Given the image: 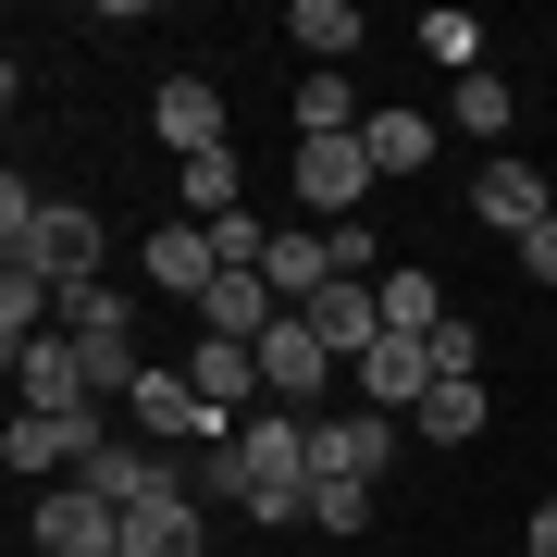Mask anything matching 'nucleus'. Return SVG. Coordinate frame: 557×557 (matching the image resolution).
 <instances>
[{"mask_svg": "<svg viewBox=\"0 0 557 557\" xmlns=\"http://www.w3.org/2000/svg\"><path fill=\"white\" fill-rule=\"evenodd\" d=\"M87 446H112V421H100V409H13V434H0L13 483H38V471L75 483V471H87Z\"/></svg>", "mask_w": 557, "mask_h": 557, "instance_id": "nucleus-3", "label": "nucleus"}, {"mask_svg": "<svg viewBox=\"0 0 557 557\" xmlns=\"http://www.w3.org/2000/svg\"><path fill=\"white\" fill-rule=\"evenodd\" d=\"M372 298H384V335H446V285L421 273V260H397V273H372Z\"/></svg>", "mask_w": 557, "mask_h": 557, "instance_id": "nucleus-15", "label": "nucleus"}, {"mask_svg": "<svg viewBox=\"0 0 557 557\" xmlns=\"http://www.w3.org/2000/svg\"><path fill=\"white\" fill-rule=\"evenodd\" d=\"M273 322H285V298H273L260 273H223L211 298H199V335H236V347H260Z\"/></svg>", "mask_w": 557, "mask_h": 557, "instance_id": "nucleus-14", "label": "nucleus"}, {"mask_svg": "<svg viewBox=\"0 0 557 557\" xmlns=\"http://www.w3.org/2000/svg\"><path fill=\"white\" fill-rule=\"evenodd\" d=\"M359 149H372V174H421V161H434V112H372Z\"/></svg>", "mask_w": 557, "mask_h": 557, "instance_id": "nucleus-18", "label": "nucleus"}, {"mask_svg": "<svg viewBox=\"0 0 557 557\" xmlns=\"http://www.w3.org/2000/svg\"><path fill=\"white\" fill-rule=\"evenodd\" d=\"M310 533H372V483H310Z\"/></svg>", "mask_w": 557, "mask_h": 557, "instance_id": "nucleus-26", "label": "nucleus"}, {"mask_svg": "<svg viewBox=\"0 0 557 557\" xmlns=\"http://www.w3.org/2000/svg\"><path fill=\"white\" fill-rule=\"evenodd\" d=\"M397 434H409V421H384V409H322L310 421V483H384Z\"/></svg>", "mask_w": 557, "mask_h": 557, "instance_id": "nucleus-4", "label": "nucleus"}, {"mask_svg": "<svg viewBox=\"0 0 557 557\" xmlns=\"http://www.w3.org/2000/svg\"><path fill=\"white\" fill-rule=\"evenodd\" d=\"M372 149L359 137H298V199H310V223H359V199H372Z\"/></svg>", "mask_w": 557, "mask_h": 557, "instance_id": "nucleus-6", "label": "nucleus"}, {"mask_svg": "<svg viewBox=\"0 0 557 557\" xmlns=\"http://www.w3.org/2000/svg\"><path fill=\"white\" fill-rule=\"evenodd\" d=\"M124 421H137V434H199V384H186V372H149L137 397H124Z\"/></svg>", "mask_w": 557, "mask_h": 557, "instance_id": "nucleus-19", "label": "nucleus"}, {"mask_svg": "<svg viewBox=\"0 0 557 557\" xmlns=\"http://www.w3.org/2000/svg\"><path fill=\"white\" fill-rule=\"evenodd\" d=\"M199 545H211V508L199 496H161V508L124 520V557H199Z\"/></svg>", "mask_w": 557, "mask_h": 557, "instance_id": "nucleus-16", "label": "nucleus"}, {"mask_svg": "<svg viewBox=\"0 0 557 557\" xmlns=\"http://www.w3.org/2000/svg\"><path fill=\"white\" fill-rule=\"evenodd\" d=\"M520 273H533V285H557V223H533V236H520Z\"/></svg>", "mask_w": 557, "mask_h": 557, "instance_id": "nucleus-28", "label": "nucleus"}, {"mask_svg": "<svg viewBox=\"0 0 557 557\" xmlns=\"http://www.w3.org/2000/svg\"><path fill=\"white\" fill-rule=\"evenodd\" d=\"M62 335H137V310L112 285H62Z\"/></svg>", "mask_w": 557, "mask_h": 557, "instance_id": "nucleus-25", "label": "nucleus"}, {"mask_svg": "<svg viewBox=\"0 0 557 557\" xmlns=\"http://www.w3.org/2000/svg\"><path fill=\"white\" fill-rule=\"evenodd\" d=\"M359 124H372V112H359L347 75H298V137H359Z\"/></svg>", "mask_w": 557, "mask_h": 557, "instance_id": "nucleus-21", "label": "nucleus"}, {"mask_svg": "<svg viewBox=\"0 0 557 557\" xmlns=\"http://www.w3.org/2000/svg\"><path fill=\"white\" fill-rule=\"evenodd\" d=\"M236 471H248V520H310V409L236 421Z\"/></svg>", "mask_w": 557, "mask_h": 557, "instance_id": "nucleus-1", "label": "nucleus"}, {"mask_svg": "<svg viewBox=\"0 0 557 557\" xmlns=\"http://www.w3.org/2000/svg\"><path fill=\"white\" fill-rule=\"evenodd\" d=\"M310 335H322V347H335L347 372H359V359L384 347V298H372V285H322V298H310Z\"/></svg>", "mask_w": 557, "mask_h": 557, "instance_id": "nucleus-13", "label": "nucleus"}, {"mask_svg": "<svg viewBox=\"0 0 557 557\" xmlns=\"http://www.w3.org/2000/svg\"><path fill=\"white\" fill-rule=\"evenodd\" d=\"M322 372H335V347L310 335V310H285L273 335H260V397H273V409H310V421H322Z\"/></svg>", "mask_w": 557, "mask_h": 557, "instance_id": "nucleus-7", "label": "nucleus"}, {"mask_svg": "<svg viewBox=\"0 0 557 557\" xmlns=\"http://www.w3.org/2000/svg\"><path fill=\"white\" fill-rule=\"evenodd\" d=\"M149 137L174 149V161L236 149V137H223V87H211V75H161V87H149Z\"/></svg>", "mask_w": 557, "mask_h": 557, "instance_id": "nucleus-8", "label": "nucleus"}, {"mask_svg": "<svg viewBox=\"0 0 557 557\" xmlns=\"http://www.w3.org/2000/svg\"><path fill=\"white\" fill-rule=\"evenodd\" d=\"M421 62H446V75H483V25L458 13V0H446V13H421Z\"/></svg>", "mask_w": 557, "mask_h": 557, "instance_id": "nucleus-24", "label": "nucleus"}, {"mask_svg": "<svg viewBox=\"0 0 557 557\" xmlns=\"http://www.w3.org/2000/svg\"><path fill=\"white\" fill-rule=\"evenodd\" d=\"M174 199H186V223H223V211H236V149L174 161Z\"/></svg>", "mask_w": 557, "mask_h": 557, "instance_id": "nucleus-20", "label": "nucleus"}, {"mask_svg": "<svg viewBox=\"0 0 557 557\" xmlns=\"http://www.w3.org/2000/svg\"><path fill=\"white\" fill-rule=\"evenodd\" d=\"M471 211H483V223H496V236L520 248L533 223H557V174H533V161L508 149V161H483V174H471Z\"/></svg>", "mask_w": 557, "mask_h": 557, "instance_id": "nucleus-9", "label": "nucleus"}, {"mask_svg": "<svg viewBox=\"0 0 557 557\" xmlns=\"http://www.w3.org/2000/svg\"><path fill=\"white\" fill-rule=\"evenodd\" d=\"M285 38L310 50V75H347V50H359V0H298V13H285Z\"/></svg>", "mask_w": 557, "mask_h": 557, "instance_id": "nucleus-17", "label": "nucleus"}, {"mask_svg": "<svg viewBox=\"0 0 557 557\" xmlns=\"http://www.w3.org/2000/svg\"><path fill=\"white\" fill-rule=\"evenodd\" d=\"M409 434H421V446H471V434H483V384H434Z\"/></svg>", "mask_w": 557, "mask_h": 557, "instance_id": "nucleus-23", "label": "nucleus"}, {"mask_svg": "<svg viewBox=\"0 0 557 557\" xmlns=\"http://www.w3.org/2000/svg\"><path fill=\"white\" fill-rule=\"evenodd\" d=\"M25 533H38V557H124V508L87 496V483H50L25 508Z\"/></svg>", "mask_w": 557, "mask_h": 557, "instance_id": "nucleus-5", "label": "nucleus"}, {"mask_svg": "<svg viewBox=\"0 0 557 557\" xmlns=\"http://www.w3.org/2000/svg\"><path fill=\"white\" fill-rule=\"evenodd\" d=\"M520 545H533V557H557V496H545L533 520H520Z\"/></svg>", "mask_w": 557, "mask_h": 557, "instance_id": "nucleus-29", "label": "nucleus"}, {"mask_svg": "<svg viewBox=\"0 0 557 557\" xmlns=\"http://www.w3.org/2000/svg\"><path fill=\"white\" fill-rule=\"evenodd\" d=\"M434 384H483V322H446L434 335Z\"/></svg>", "mask_w": 557, "mask_h": 557, "instance_id": "nucleus-27", "label": "nucleus"}, {"mask_svg": "<svg viewBox=\"0 0 557 557\" xmlns=\"http://www.w3.org/2000/svg\"><path fill=\"white\" fill-rule=\"evenodd\" d=\"M137 273L161 285V298H211V285H223V248H211V223H186V211H174V223L137 248Z\"/></svg>", "mask_w": 557, "mask_h": 557, "instance_id": "nucleus-11", "label": "nucleus"}, {"mask_svg": "<svg viewBox=\"0 0 557 557\" xmlns=\"http://www.w3.org/2000/svg\"><path fill=\"white\" fill-rule=\"evenodd\" d=\"M0 273H38V285H100V211H87V199H50L13 248H0Z\"/></svg>", "mask_w": 557, "mask_h": 557, "instance_id": "nucleus-2", "label": "nucleus"}, {"mask_svg": "<svg viewBox=\"0 0 557 557\" xmlns=\"http://www.w3.org/2000/svg\"><path fill=\"white\" fill-rule=\"evenodd\" d=\"M13 409H100V397H87V359H75V335L13 347Z\"/></svg>", "mask_w": 557, "mask_h": 557, "instance_id": "nucleus-12", "label": "nucleus"}, {"mask_svg": "<svg viewBox=\"0 0 557 557\" xmlns=\"http://www.w3.org/2000/svg\"><path fill=\"white\" fill-rule=\"evenodd\" d=\"M421 397H434V335H384L372 359H359V409L421 421Z\"/></svg>", "mask_w": 557, "mask_h": 557, "instance_id": "nucleus-10", "label": "nucleus"}, {"mask_svg": "<svg viewBox=\"0 0 557 557\" xmlns=\"http://www.w3.org/2000/svg\"><path fill=\"white\" fill-rule=\"evenodd\" d=\"M508 75H496V62H483V75H458V100H446V124H458V137H508Z\"/></svg>", "mask_w": 557, "mask_h": 557, "instance_id": "nucleus-22", "label": "nucleus"}]
</instances>
